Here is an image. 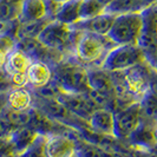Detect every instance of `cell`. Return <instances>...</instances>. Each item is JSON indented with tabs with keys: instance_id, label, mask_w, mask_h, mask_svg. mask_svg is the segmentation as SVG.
Returning a JSON list of instances; mask_svg holds the SVG:
<instances>
[{
	"instance_id": "4",
	"label": "cell",
	"mask_w": 157,
	"mask_h": 157,
	"mask_svg": "<svg viewBox=\"0 0 157 157\" xmlns=\"http://www.w3.org/2000/svg\"><path fill=\"white\" fill-rule=\"evenodd\" d=\"M142 13L129 12L115 18L108 37L117 45H137L142 30Z\"/></svg>"
},
{
	"instance_id": "25",
	"label": "cell",
	"mask_w": 157,
	"mask_h": 157,
	"mask_svg": "<svg viewBox=\"0 0 157 157\" xmlns=\"http://www.w3.org/2000/svg\"><path fill=\"white\" fill-rule=\"evenodd\" d=\"M138 102L143 118L157 123V96L148 91L142 96Z\"/></svg>"
},
{
	"instance_id": "8",
	"label": "cell",
	"mask_w": 157,
	"mask_h": 157,
	"mask_svg": "<svg viewBox=\"0 0 157 157\" xmlns=\"http://www.w3.org/2000/svg\"><path fill=\"white\" fill-rule=\"evenodd\" d=\"M154 67L148 62L132 66L123 71V76L130 92L140 101L145 92L149 91V84Z\"/></svg>"
},
{
	"instance_id": "21",
	"label": "cell",
	"mask_w": 157,
	"mask_h": 157,
	"mask_svg": "<svg viewBox=\"0 0 157 157\" xmlns=\"http://www.w3.org/2000/svg\"><path fill=\"white\" fill-rule=\"evenodd\" d=\"M80 2L82 0H71V1L62 4L59 11L56 14L55 20L70 25V26L80 21V14H79Z\"/></svg>"
},
{
	"instance_id": "29",
	"label": "cell",
	"mask_w": 157,
	"mask_h": 157,
	"mask_svg": "<svg viewBox=\"0 0 157 157\" xmlns=\"http://www.w3.org/2000/svg\"><path fill=\"white\" fill-rule=\"evenodd\" d=\"M46 135H38L31 145L21 154L23 157H46L45 156Z\"/></svg>"
},
{
	"instance_id": "9",
	"label": "cell",
	"mask_w": 157,
	"mask_h": 157,
	"mask_svg": "<svg viewBox=\"0 0 157 157\" xmlns=\"http://www.w3.org/2000/svg\"><path fill=\"white\" fill-rule=\"evenodd\" d=\"M57 99L75 116L89 122L91 115L98 108L91 102L85 94H66L62 92Z\"/></svg>"
},
{
	"instance_id": "12",
	"label": "cell",
	"mask_w": 157,
	"mask_h": 157,
	"mask_svg": "<svg viewBox=\"0 0 157 157\" xmlns=\"http://www.w3.org/2000/svg\"><path fill=\"white\" fill-rule=\"evenodd\" d=\"M115 18H116L115 14L105 12L92 19L80 20L77 24L72 25V27L82 32H91L101 36H108L112 27V24L115 21Z\"/></svg>"
},
{
	"instance_id": "18",
	"label": "cell",
	"mask_w": 157,
	"mask_h": 157,
	"mask_svg": "<svg viewBox=\"0 0 157 157\" xmlns=\"http://www.w3.org/2000/svg\"><path fill=\"white\" fill-rule=\"evenodd\" d=\"M76 144L77 151L76 155L78 157H116L115 150L108 149L101 145H97L94 143L84 140L82 136H76Z\"/></svg>"
},
{
	"instance_id": "11",
	"label": "cell",
	"mask_w": 157,
	"mask_h": 157,
	"mask_svg": "<svg viewBox=\"0 0 157 157\" xmlns=\"http://www.w3.org/2000/svg\"><path fill=\"white\" fill-rule=\"evenodd\" d=\"M129 147L140 149H152L157 144V123L142 119L140 126L128 138Z\"/></svg>"
},
{
	"instance_id": "30",
	"label": "cell",
	"mask_w": 157,
	"mask_h": 157,
	"mask_svg": "<svg viewBox=\"0 0 157 157\" xmlns=\"http://www.w3.org/2000/svg\"><path fill=\"white\" fill-rule=\"evenodd\" d=\"M16 128L13 124L10 122L7 115L5 110L0 113V138H5V137H10V135L13 132Z\"/></svg>"
},
{
	"instance_id": "37",
	"label": "cell",
	"mask_w": 157,
	"mask_h": 157,
	"mask_svg": "<svg viewBox=\"0 0 157 157\" xmlns=\"http://www.w3.org/2000/svg\"><path fill=\"white\" fill-rule=\"evenodd\" d=\"M6 157H23L21 155H17V154H12V155H10V156H6Z\"/></svg>"
},
{
	"instance_id": "17",
	"label": "cell",
	"mask_w": 157,
	"mask_h": 157,
	"mask_svg": "<svg viewBox=\"0 0 157 157\" xmlns=\"http://www.w3.org/2000/svg\"><path fill=\"white\" fill-rule=\"evenodd\" d=\"M38 132L30 126H20L16 128L13 132L10 135V141L13 147V151L17 155H21L25 150L31 145L33 141L37 138Z\"/></svg>"
},
{
	"instance_id": "5",
	"label": "cell",
	"mask_w": 157,
	"mask_h": 157,
	"mask_svg": "<svg viewBox=\"0 0 157 157\" xmlns=\"http://www.w3.org/2000/svg\"><path fill=\"white\" fill-rule=\"evenodd\" d=\"M141 13L143 25L137 45L143 51L147 62L154 67L157 53V4L145 7Z\"/></svg>"
},
{
	"instance_id": "16",
	"label": "cell",
	"mask_w": 157,
	"mask_h": 157,
	"mask_svg": "<svg viewBox=\"0 0 157 157\" xmlns=\"http://www.w3.org/2000/svg\"><path fill=\"white\" fill-rule=\"evenodd\" d=\"M33 105V94L29 86L12 87L7 91V109L27 110Z\"/></svg>"
},
{
	"instance_id": "32",
	"label": "cell",
	"mask_w": 157,
	"mask_h": 157,
	"mask_svg": "<svg viewBox=\"0 0 157 157\" xmlns=\"http://www.w3.org/2000/svg\"><path fill=\"white\" fill-rule=\"evenodd\" d=\"M149 91L151 94L157 96V70L154 69L152 73H151V78H150V84H149Z\"/></svg>"
},
{
	"instance_id": "3",
	"label": "cell",
	"mask_w": 157,
	"mask_h": 157,
	"mask_svg": "<svg viewBox=\"0 0 157 157\" xmlns=\"http://www.w3.org/2000/svg\"><path fill=\"white\" fill-rule=\"evenodd\" d=\"M80 31L57 20H52L45 26L38 40L48 48L62 52L66 57H76V43Z\"/></svg>"
},
{
	"instance_id": "1",
	"label": "cell",
	"mask_w": 157,
	"mask_h": 157,
	"mask_svg": "<svg viewBox=\"0 0 157 157\" xmlns=\"http://www.w3.org/2000/svg\"><path fill=\"white\" fill-rule=\"evenodd\" d=\"M52 79L66 94H85L90 90L87 69L77 57H66L52 67Z\"/></svg>"
},
{
	"instance_id": "7",
	"label": "cell",
	"mask_w": 157,
	"mask_h": 157,
	"mask_svg": "<svg viewBox=\"0 0 157 157\" xmlns=\"http://www.w3.org/2000/svg\"><path fill=\"white\" fill-rule=\"evenodd\" d=\"M115 117V137L118 141H128L130 135L140 126L142 116L140 102H135L126 108L113 112Z\"/></svg>"
},
{
	"instance_id": "20",
	"label": "cell",
	"mask_w": 157,
	"mask_h": 157,
	"mask_svg": "<svg viewBox=\"0 0 157 157\" xmlns=\"http://www.w3.org/2000/svg\"><path fill=\"white\" fill-rule=\"evenodd\" d=\"M89 75V86L92 90H97L101 92L113 94L112 90V79L109 71L102 67H92L87 69Z\"/></svg>"
},
{
	"instance_id": "13",
	"label": "cell",
	"mask_w": 157,
	"mask_h": 157,
	"mask_svg": "<svg viewBox=\"0 0 157 157\" xmlns=\"http://www.w3.org/2000/svg\"><path fill=\"white\" fill-rule=\"evenodd\" d=\"M90 129L97 134L115 137V117L113 111L106 108H99L89 119Z\"/></svg>"
},
{
	"instance_id": "34",
	"label": "cell",
	"mask_w": 157,
	"mask_h": 157,
	"mask_svg": "<svg viewBox=\"0 0 157 157\" xmlns=\"http://www.w3.org/2000/svg\"><path fill=\"white\" fill-rule=\"evenodd\" d=\"M143 7H148L150 5H154V4H157V0H141Z\"/></svg>"
},
{
	"instance_id": "22",
	"label": "cell",
	"mask_w": 157,
	"mask_h": 157,
	"mask_svg": "<svg viewBox=\"0 0 157 157\" xmlns=\"http://www.w3.org/2000/svg\"><path fill=\"white\" fill-rule=\"evenodd\" d=\"M46 17V5L44 0H24L20 21L40 20Z\"/></svg>"
},
{
	"instance_id": "10",
	"label": "cell",
	"mask_w": 157,
	"mask_h": 157,
	"mask_svg": "<svg viewBox=\"0 0 157 157\" xmlns=\"http://www.w3.org/2000/svg\"><path fill=\"white\" fill-rule=\"evenodd\" d=\"M76 151H77V144L75 137L63 134L46 136V141H45L46 157H75Z\"/></svg>"
},
{
	"instance_id": "23",
	"label": "cell",
	"mask_w": 157,
	"mask_h": 157,
	"mask_svg": "<svg viewBox=\"0 0 157 157\" xmlns=\"http://www.w3.org/2000/svg\"><path fill=\"white\" fill-rule=\"evenodd\" d=\"M24 0H0V21L12 23L20 19Z\"/></svg>"
},
{
	"instance_id": "35",
	"label": "cell",
	"mask_w": 157,
	"mask_h": 157,
	"mask_svg": "<svg viewBox=\"0 0 157 157\" xmlns=\"http://www.w3.org/2000/svg\"><path fill=\"white\" fill-rule=\"evenodd\" d=\"M96 1H98V2H101L103 5H105V6H108L109 4H110L112 0H96Z\"/></svg>"
},
{
	"instance_id": "19",
	"label": "cell",
	"mask_w": 157,
	"mask_h": 157,
	"mask_svg": "<svg viewBox=\"0 0 157 157\" xmlns=\"http://www.w3.org/2000/svg\"><path fill=\"white\" fill-rule=\"evenodd\" d=\"M50 21H52V19L48 17L40 19V20H32V21H20L19 20L16 31V39H37L41 31L45 29V26Z\"/></svg>"
},
{
	"instance_id": "24",
	"label": "cell",
	"mask_w": 157,
	"mask_h": 157,
	"mask_svg": "<svg viewBox=\"0 0 157 157\" xmlns=\"http://www.w3.org/2000/svg\"><path fill=\"white\" fill-rule=\"evenodd\" d=\"M144 7L141 0H112L106 6V12L115 16L129 12H141Z\"/></svg>"
},
{
	"instance_id": "31",
	"label": "cell",
	"mask_w": 157,
	"mask_h": 157,
	"mask_svg": "<svg viewBox=\"0 0 157 157\" xmlns=\"http://www.w3.org/2000/svg\"><path fill=\"white\" fill-rule=\"evenodd\" d=\"M129 149L125 152L126 156L129 157H157V152L150 149H140V148H131L128 147Z\"/></svg>"
},
{
	"instance_id": "15",
	"label": "cell",
	"mask_w": 157,
	"mask_h": 157,
	"mask_svg": "<svg viewBox=\"0 0 157 157\" xmlns=\"http://www.w3.org/2000/svg\"><path fill=\"white\" fill-rule=\"evenodd\" d=\"M32 62L33 60L25 55L23 51L16 48L7 57V60L4 65V70L8 75L10 79L17 77V76H25L26 71Z\"/></svg>"
},
{
	"instance_id": "27",
	"label": "cell",
	"mask_w": 157,
	"mask_h": 157,
	"mask_svg": "<svg viewBox=\"0 0 157 157\" xmlns=\"http://www.w3.org/2000/svg\"><path fill=\"white\" fill-rule=\"evenodd\" d=\"M17 41L14 36L10 33H0V67L7 60V57L17 48Z\"/></svg>"
},
{
	"instance_id": "33",
	"label": "cell",
	"mask_w": 157,
	"mask_h": 157,
	"mask_svg": "<svg viewBox=\"0 0 157 157\" xmlns=\"http://www.w3.org/2000/svg\"><path fill=\"white\" fill-rule=\"evenodd\" d=\"M7 108V91L0 92V113Z\"/></svg>"
},
{
	"instance_id": "2",
	"label": "cell",
	"mask_w": 157,
	"mask_h": 157,
	"mask_svg": "<svg viewBox=\"0 0 157 157\" xmlns=\"http://www.w3.org/2000/svg\"><path fill=\"white\" fill-rule=\"evenodd\" d=\"M118 46L108 36L82 32L76 43V57L86 69L102 67L111 50Z\"/></svg>"
},
{
	"instance_id": "36",
	"label": "cell",
	"mask_w": 157,
	"mask_h": 157,
	"mask_svg": "<svg viewBox=\"0 0 157 157\" xmlns=\"http://www.w3.org/2000/svg\"><path fill=\"white\" fill-rule=\"evenodd\" d=\"M57 2H59V4H64V2H67V1H71V0H55Z\"/></svg>"
},
{
	"instance_id": "26",
	"label": "cell",
	"mask_w": 157,
	"mask_h": 157,
	"mask_svg": "<svg viewBox=\"0 0 157 157\" xmlns=\"http://www.w3.org/2000/svg\"><path fill=\"white\" fill-rule=\"evenodd\" d=\"M106 12V6L96 0H82L80 2V20H89Z\"/></svg>"
},
{
	"instance_id": "38",
	"label": "cell",
	"mask_w": 157,
	"mask_h": 157,
	"mask_svg": "<svg viewBox=\"0 0 157 157\" xmlns=\"http://www.w3.org/2000/svg\"><path fill=\"white\" fill-rule=\"evenodd\" d=\"M154 69L157 70V53H156V59H155V64H154Z\"/></svg>"
},
{
	"instance_id": "14",
	"label": "cell",
	"mask_w": 157,
	"mask_h": 157,
	"mask_svg": "<svg viewBox=\"0 0 157 157\" xmlns=\"http://www.w3.org/2000/svg\"><path fill=\"white\" fill-rule=\"evenodd\" d=\"M52 67L39 60H33L26 71L27 86L30 89H38L46 85L52 80Z\"/></svg>"
},
{
	"instance_id": "6",
	"label": "cell",
	"mask_w": 157,
	"mask_h": 157,
	"mask_svg": "<svg viewBox=\"0 0 157 157\" xmlns=\"http://www.w3.org/2000/svg\"><path fill=\"white\" fill-rule=\"evenodd\" d=\"M144 62L147 58L138 45H118L106 56L102 69L109 72H122Z\"/></svg>"
},
{
	"instance_id": "28",
	"label": "cell",
	"mask_w": 157,
	"mask_h": 157,
	"mask_svg": "<svg viewBox=\"0 0 157 157\" xmlns=\"http://www.w3.org/2000/svg\"><path fill=\"white\" fill-rule=\"evenodd\" d=\"M5 112L7 115L10 122L13 124L14 128L20 126H29L31 121V108L27 110H11L5 109Z\"/></svg>"
},
{
	"instance_id": "39",
	"label": "cell",
	"mask_w": 157,
	"mask_h": 157,
	"mask_svg": "<svg viewBox=\"0 0 157 157\" xmlns=\"http://www.w3.org/2000/svg\"><path fill=\"white\" fill-rule=\"evenodd\" d=\"M75 157H78V156H77V155H76V156H75Z\"/></svg>"
}]
</instances>
